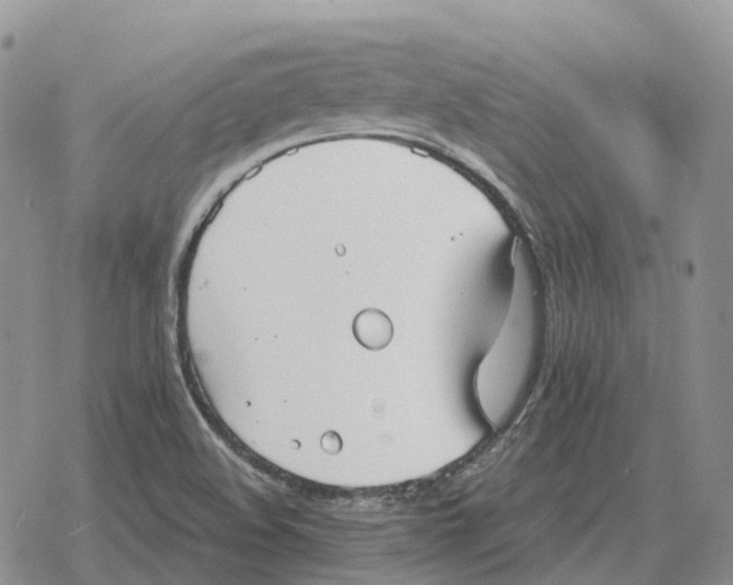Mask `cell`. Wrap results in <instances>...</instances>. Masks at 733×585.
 <instances>
[{"instance_id": "cell-1", "label": "cell", "mask_w": 733, "mask_h": 585, "mask_svg": "<svg viewBox=\"0 0 733 585\" xmlns=\"http://www.w3.org/2000/svg\"><path fill=\"white\" fill-rule=\"evenodd\" d=\"M356 339L368 350H381L390 343L392 324L385 314L378 310H365L354 322Z\"/></svg>"}, {"instance_id": "cell-2", "label": "cell", "mask_w": 733, "mask_h": 585, "mask_svg": "<svg viewBox=\"0 0 733 585\" xmlns=\"http://www.w3.org/2000/svg\"><path fill=\"white\" fill-rule=\"evenodd\" d=\"M336 434H332L330 439H326V442H324V449L329 453H337L341 447V442L339 439L336 440Z\"/></svg>"}]
</instances>
